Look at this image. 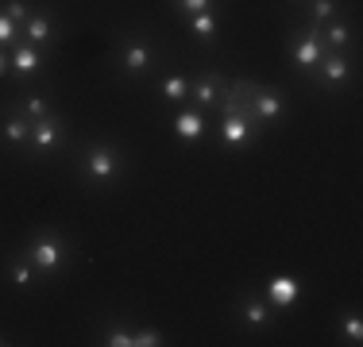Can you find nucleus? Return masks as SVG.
Returning <instances> with one entry per match:
<instances>
[{"instance_id":"obj_23","label":"nucleus","mask_w":363,"mask_h":347,"mask_svg":"<svg viewBox=\"0 0 363 347\" xmlns=\"http://www.w3.org/2000/svg\"><path fill=\"white\" fill-rule=\"evenodd\" d=\"M174 8L182 16H197V12H209L213 0H174Z\"/></svg>"},{"instance_id":"obj_1","label":"nucleus","mask_w":363,"mask_h":347,"mask_svg":"<svg viewBox=\"0 0 363 347\" xmlns=\"http://www.w3.org/2000/svg\"><path fill=\"white\" fill-rule=\"evenodd\" d=\"M240 89H244V101H247V116H252V124H259V127L274 124V120L286 112V101H282V93L274 89V85L240 81Z\"/></svg>"},{"instance_id":"obj_2","label":"nucleus","mask_w":363,"mask_h":347,"mask_svg":"<svg viewBox=\"0 0 363 347\" xmlns=\"http://www.w3.org/2000/svg\"><path fill=\"white\" fill-rule=\"evenodd\" d=\"M82 174L89 181H101V186L116 181L120 178V151L112 143H93L82 159Z\"/></svg>"},{"instance_id":"obj_5","label":"nucleus","mask_w":363,"mask_h":347,"mask_svg":"<svg viewBox=\"0 0 363 347\" xmlns=\"http://www.w3.org/2000/svg\"><path fill=\"white\" fill-rule=\"evenodd\" d=\"M151 62H155V47L147 39L124 42V50H120V74L124 77H140L143 69H151Z\"/></svg>"},{"instance_id":"obj_18","label":"nucleus","mask_w":363,"mask_h":347,"mask_svg":"<svg viewBox=\"0 0 363 347\" xmlns=\"http://www.w3.org/2000/svg\"><path fill=\"white\" fill-rule=\"evenodd\" d=\"M348 39H352V28H348V23H328V28H325V47H336V50H340Z\"/></svg>"},{"instance_id":"obj_3","label":"nucleus","mask_w":363,"mask_h":347,"mask_svg":"<svg viewBox=\"0 0 363 347\" xmlns=\"http://www.w3.org/2000/svg\"><path fill=\"white\" fill-rule=\"evenodd\" d=\"M28 263L35 266L39 274H55L58 266L66 263V239L55 236V232H39L28 247Z\"/></svg>"},{"instance_id":"obj_8","label":"nucleus","mask_w":363,"mask_h":347,"mask_svg":"<svg viewBox=\"0 0 363 347\" xmlns=\"http://www.w3.org/2000/svg\"><path fill=\"white\" fill-rule=\"evenodd\" d=\"M255 135H259V127L244 116H224L220 120V139L228 147H247V143H255Z\"/></svg>"},{"instance_id":"obj_24","label":"nucleus","mask_w":363,"mask_h":347,"mask_svg":"<svg viewBox=\"0 0 363 347\" xmlns=\"http://www.w3.org/2000/svg\"><path fill=\"white\" fill-rule=\"evenodd\" d=\"M20 112H23L28 120H43V116H47V101H43V97H28Z\"/></svg>"},{"instance_id":"obj_22","label":"nucleus","mask_w":363,"mask_h":347,"mask_svg":"<svg viewBox=\"0 0 363 347\" xmlns=\"http://www.w3.org/2000/svg\"><path fill=\"white\" fill-rule=\"evenodd\" d=\"M333 12H336L333 0H313V16H309V23H317V28H321L325 20H333Z\"/></svg>"},{"instance_id":"obj_11","label":"nucleus","mask_w":363,"mask_h":347,"mask_svg":"<svg viewBox=\"0 0 363 347\" xmlns=\"http://www.w3.org/2000/svg\"><path fill=\"white\" fill-rule=\"evenodd\" d=\"M267 297H271L274 309H290L294 301H298V278H286V274L271 278V285H267Z\"/></svg>"},{"instance_id":"obj_10","label":"nucleus","mask_w":363,"mask_h":347,"mask_svg":"<svg viewBox=\"0 0 363 347\" xmlns=\"http://www.w3.org/2000/svg\"><path fill=\"white\" fill-rule=\"evenodd\" d=\"M0 135L12 147H31V120L23 116V112H8V116L0 120Z\"/></svg>"},{"instance_id":"obj_28","label":"nucleus","mask_w":363,"mask_h":347,"mask_svg":"<svg viewBox=\"0 0 363 347\" xmlns=\"http://www.w3.org/2000/svg\"><path fill=\"white\" fill-rule=\"evenodd\" d=\"M8 66H12V58H8V55H4V47H0V77L8 74Z\"/></svg>"},{"instance_id":"obj_27","label":"nucleus","mask_w":363,"mask_h":347,"mask_svg":"<svg viewBox=\"0 0 363 347\" xmlns=\"http://www.w3.org/2000/svg\"><path fill=\"white\" fill-rule=\"evenodd\" d=\"M105 343H108V347H132V332H124V328H112Z\"/></svg>"},{"instance_id":"obj_13","label":"nucleus","mask_w":363,"mask_h":347,"mask_svg":"<svg viewBox=\"0 0 363 347\" xmlns=\"http://www.w3.org/2000/svg\"><path fill=\"white\" fill-rule=\"evenodd\" d=\"M174 135H178V139H186V143L201 139V135H205V116H201L197 108L178 112V120H174Z\"/></svg>"},{"instance_id":"obj_16","label":"nucleus","mask_w":363,"mask_h":347,"mask_svg":"<svg viewBox=\"0 0 363 347\" xmlns=\"http://www.w3.org/2000/svg\"><path fill=\"white\" fill-rule=\"evenodd\" d=\"M159 93H162L167 101H174V104H178V101H186V97H189V81H186L182 74H170L167 81L159 85Z\"/></svg>"},{"instance_id":"obj_14","label":"nucleus","mask_w":363,"mask_h":347,"mask_svg":"<svg viewBox=\"0 0 363 347\" xmlns=\"http://www.w3.org/2000/svg\"><path fill=\"white\" fill-rule=\"evenodd\" d=\"M20 31L28 35V42H35V47H47L50 35H55V23H50V16L35 12V16H28V20H23V28H20Z\"/></svg>"},{"instance_id":"obj_19","label":"nucleus","mask_w":363,"mask_h":347,"mask_svg":"<svg viewBox=\"0 0 363 347\" xmlns=\"http://www.w3.org/2000/svg\"><path fill=\"white\" fill-rule=\"evenodd\" d=\"M8 278H12V285H20V290H23V285H31V263H28V258H16V263L8 266Z\"/></svg>"},{"instance_id":"obj_9","label":"nucleus","mask_w":363,"mask_h":347,"mask_svg":"<svg viewBox=\"0 0 363 347\" xmlns=\"http://www.w3.org/2000/svg\"><path fill=\"white\" fill-rule=\"evenodd\" d=\"M352 74V62L336 50V55H325L321 62H317V77H321V85H344Z\"/></svg>"},{"instance_id":"obj_21","label":"nucleus","mask_w":363,"mask_h":347,"mask_svg":"<svg viewBox=\"0 0 363 347\" xmlns=\"http://www.w3.org/2000/svg\"><path fill=\"white\" fill-rule=\"evenodd\" d=\"M4 16H8V20H12V23H20V28H23V20H28V4H23V0H4Z\"/></svg>"},{"instance_id":"obj_4","label":"nucleus","mask_w":363,"mask_h":347,"mask_svg":"<svg viewBox=\"0 0 363 347\" xmlns=\"http://www.w3.org/2000/svg\"><path fill=\"white\" fill-rule=\"evenodd\" d=\"M328 55V47H325V35H321V28L317 23H309L306 31L298 35V42H294V66L301 69V74H313L317 69V62Z\"/></svg>"},{"instance_id":"obj_12","label":"nucleus","mask_w":363,"mask_h":347,"mask_svg":"<svg viewBox=\"0 0 363 347\" xmlns=\"http://www.w3.org/2000/svg\"><path fill=\"white\" fill-rule=\"evenodd\" d=\"M39 66H43V50L35 47V42L23 39L20 47H16V55H12V69L23 74V77H31V74H39Z\"/></svg>"},{"instance_id":"obj_25","label":"nucleus","mask_w":363,"mask_h":347,"mask_svg":"<svg viewBox=\"0 0 363 347\" xmlns=\"http://www.w3.org/2000/svg\"><path fill=\"white\" fill-rule=\"evenodd\" d=\"M12 39H20V23H12L4 12H0V47H8Z\"/></svg>"},{"instance_id":"obj_20","label":"nucleus","mask_w":363,"mask_h":347,"mask_svg":"<svg viewBox=\"0 0 363 347\" xmlns=\"http://www.w3.org/2000/svg\"><path fill=\"white\" fill-rule=\"evenodd\" d=\"M340 336H344L348 343H359V340H363V320H359V317H348V320L340 324Z\"/></svg>"},{"instance_id":"obj_26","label":"nucleus","mask_w":363,"mask_h":347,"mask_svg":"<svg viewBox=\"0 0 363 347\" xmlns=\"http://www.w3.org/2000/svg\"><path fill=\"white\" fill-rule=\"evenodd\" d=\"M159 343H162V336L151 332V328H143V332L132 336V347H159Z\"/></svg>"},{"instance_id":"obj_7","label":"nucleus","mask_w":363,"mask_h":347,"mask_svg":"<svg viewBox=\"0 0 363 347\" xmlns=\"http://www.w3.org/2000/svg\"><path fill=\"white\" fill-rule=\"evenodd\" d=\"M62 127H58L55 116H43V120H31V151L39 154H50L58 143H62Z\"/></svg>"},{"instance_id":"obj_29","label":"nucleus","mask_w":363,"mask_h":347,"mask_svg":"<svg viewBox=\"0 0 363 347\" xmlns=\"http://www.w3.org/2000/svg\"><path fill=\"white\" fill-rule=\"evenodd\" d=\"M4 343H8V340H4V336H0V347H4Z\"/></svg>"},{"instance_id":"obj_17","label":"nucleus","mask_w":363,"mask_h":347,"mask_svg":"<svg viewBox=\"0 0 363 347\" xmlns=\"http://www.w3.org/2000/svg\"><path fill=\"white\" fill-rule=\"evenodd\" d=\"M267 317H271V305H263V301H244V312H240L244 324H267Z\"/></svg>"},{"instance_id":"obj_15","label":"nucleus","mask_w":363,"mask_h":347,"mask_svg":"<svg viewBox=\"0 0 363 347\" xmlns=\"http://www.w3.org/2000/svg\"><path fill=\"white\" fill-rule=\"evenodd\" d=\"M186 23H189V31L197 35L201 42H213L217 39V28H220V20H217V12H197V16H186Z\"/></svg>"},{"instance_id":"obj_6","label":"nucleus","mask_w":363,"mask_h":347,"mask_svg":"<svg viewBox=\"0 0 363 347\" xmlns=\"http://www.w3.org/2000/svg\"><path fill=\"white\" fill-rule=\"evenodd\" d=\"M224 89H228V81H224L220 74H213V69H205L197 81H189V97H194L201 108H209V104H217L224 97Z\"/></svg>"}]
</instances>
